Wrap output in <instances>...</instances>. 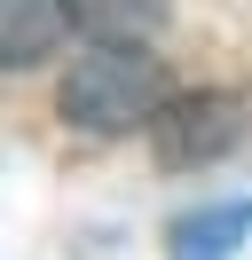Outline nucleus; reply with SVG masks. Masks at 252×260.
Listing matches in <instances>:
<instances>
[{
	"label": "nucleus",
	"instance_id": "39448f33",
	"mask_svg": "<svg viewBox=\"0 0 252 260\" xmlns=\"http://www.w3.org/2000/svg\"><path fill=\"white\" fill-rule=\"evenodd\" d=\"M79 24L94 40H150L166 24V0H79Z\"/></svg>",
	"mask_w": 252,
	"mask_h": 260
},
{
	"label": "nucleus",
	"instance_id": "f03ea898",
	"mask_svg": "<svg viewBox=\"0 0 252 260\" xmlns=\"http://www.w3.org/2000/svg\"><path fill=\"white\" fill-rule=\"evenodd\" d=\"M244 142V95L236 87H189V95H166L150 118V150L158 166L189 174V166H213Z\"/></svg>",
	"mask_w": 252,
	"mask_h": 260
},
{
	"label": "nucleus",
	"instance_id": "20e7f679",
	"mask_svg": "<svg viewBox=\"0 0 252 260\" xmlns=\"http://www.w3.org/2000/svg\"><path fill=\"white\" fill-rule=\"evenodd\" d=\"M244 237H252V197H229V205L173 221V260H229Z\"/></svg>",
	"mask_w": 252,
	"mask_h": 260
},
{
	"label": "nucleus",
	"instance_id": "7ed1b4c3",
	"mask_svg": "<svg viewBox=\"0 0 252 260\" xmlns=\"http://www.w3.org/2000/svg\"><path fill=\"white\" fill-rule=\"evenodd\" d=\"M79 0H0V71H32L71 40Z\"/></svg>",
	"mask_w": 252,
	"mask_h": 260
},
{
	"label": "nucleus",
	"instance_id": "f257e3e1",
	"mask_svg": "<svg viewBox=\"0 0 252 260\" xmlns=\"http://www.w3.org/2000/svg\"><path fill=\"white\" fill-rule=\"evenodd\" d=\"M166 55H150V40H94L55 87V111L79 134H134L166 103Z\"/></svg>",
	"mask_w": 252,
	"mask_h": 260
}]
</instances>
